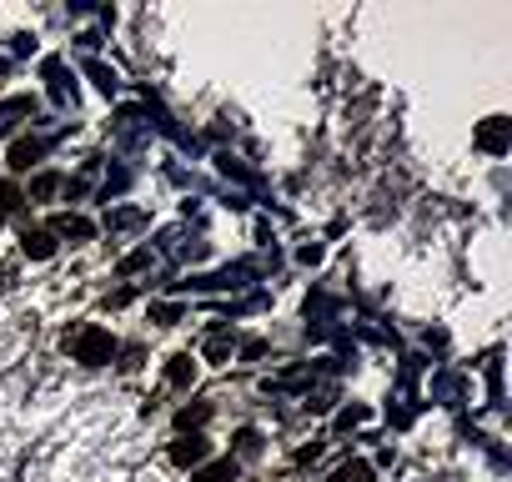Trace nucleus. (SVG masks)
<instances>
[{"label": "nucleus", "instance_id": "nucleus-2", "mask_svg": "<svg viewBox=\"0 0 512 482\" xmlns=\"http://www.w3.org/2000/svg\"><path fill=\"white\" fill-rule=\"evenodd\" d=\"M41 76H46V91H51V101H56L61 111H76V76L66 71V61H61V56H51V61L41 66Z\"/></svg>", "mask_w": 512, "mask_h": 482}, {"label": "nucleus", "instance_id": "nucleus-16", "mask_svg": "<svg viewBox=\"0 0 512 482\" xmlns=\"http://www.w3.org/2000/svg\"><path fill=\"white\" fill-rule=\"evenodd\" d=\"M86 76H91V81H96V91H106V96H116V86H121V81H116V71H111V66H101V61H86Z\"/></svg>", "mask_w": 512, "mask_h": 482}, {"label": "nucleus", "instance_id": "nucleus-27", "mask_svg": "<svg viewBox=\"0 0 512 482\" xmlns=\"http://www.w3.org/2000/svg\"><path fill=\"white\" fill-rule=\"evenodd\" d=\"M0 221H6V216H0Z\"/></svg>", "mask_w": 512, "mask_h": 482}, {"label": "nucleus", "instance_id": "nucleus-20", "mask_svg": "<svg viewBox=\"0 0 512 482\" xmlns=\"http://www.w3.org/2000/svg\"><path fill=\"white\" fill-rule=\"evenodd\" d=\"M126 186H131V171H121V166H116V171L106 176V186H101V201H116Z\"/></svg>", "mask_w": 512, "mask_h": 482}, {"label": "nucleus", "instance_id": "nucleus-1", "mask_svg": "<svg viewBox=\"0 0 512 482\" xmlns=\"http://www.w3.org/2000/svg\"><path fill=\"white\" fill-rule=\"evenodd\" d=\"M81 367H106L111 357H116V337L106 332V327H76V332H66V342H61Z\"/></svg>", "mask_w": 512, "mask_h": 482}, {"label": "nucleus", "instance_id": "nucleus-15", "mask_svg": "<svg viewBox=\"0 0 512 482\" xmlns=\"http://www.w3.org/2000/svg\"><path fill=\"white\" fill-rule=\"evenodd\" d=\"M332 482H372V462L352 457V462H342V467L332 472Z\"/></svg>", "mask_w": 512, "mask_h": 482}, {"label": "nucleus", "instance_id": "nucleus-23", "mask_svg": "<svg viewBox=\"0 0 512 482\" xmlns=\"http://www.w3.org/2000/svg\"><path fill=\"white\" fill-rule=\"evenodd\" d=\"M16 206H21V191H16V186H0V216L16 211Z\"/></svg>", "mask_w": 512, "mask_h": 482}, {"label": "nucleus", "instance_id": "nucleus-17", "mask_svg": "<svg viewBox=\"0 0 512 482\" xmlns=\"http://www.w3.org/2000/svg\"><path fill=\"white\" fill-rule=\"evenodd\" d=\"M61 186H66V181H61L56 171H41V176L31 181V196H36V201H51V196H56Z\"/></svg>", "mask_w": 512, "mask_h": 482}, {"label": "nucleus", "instance_id": "nucleus-21", "mask_svg": "<svg viewBox=\"0 0 512 482\" xmlns=\"http://www.w3.org/2000/svg\"><path fill=\"white\" fill-rule=\"evenodd\" d=\"M151 322H161V327H176V322H181V307H176V302H156V307H151Z\"/></svg>", "mask_w": 512, "mask_h": 482}, {"label": "nucleus", "instance_id": "nucleus-4", "mask_svg": "<svg viewBox=\"0 0 512 482\" xmlns=\"http://www.w3.org/2000/svg\"><path fill=\"white\" fill-rule=\"evenodd\" d=\"M507 146H512V121H507V116H487V121L477 126V151L502 156Z\"/></svg>", "mask_w": 512, "mask_h": 482}, {"label": "nucleus", "instance_id": "nucleus-12", "mask_svg": "<svg viewBox=\"0 0 512 482\" xmlns=\"http://www.w3.org/2000/svg\"><path fill=\"white\" fill-rule=\"evenodd\" d=\"M106 226L111 231H136V226H146V211L141 206H116V211H106Z\"/></svg>", "mask_w": 512, "mask_h": 482}, {"label": "nucleus", "instance_id": "nucleus-26", "mask_svg": "<svg viewBox=\"0 0 512 482\" xmlns=\"http://www.w3.org/2000/svg\"><path fill=\"white\" fill-rule=\"evenodd\" d=\"M11 277H16V267L6 262V267H0V292H11Z\"/></svg>", "mask_w": 512, "mask_h": 482}, {"label": "nucleus", "instance_id": "nucleus-19", "mask_svg": "<svg viewBox=\"0 0 512 482\" xmlns=\"http://www.w3.org/2000/svg\"><path fill=\"white\" fill-rule=\"evenodd\" d=\"M256 452H262V432L241 427V432H236V457H256Z\"/></svg>", "mask_w": 512, "mask_h": 482}, {"label": "nucleus", "instance_id": "nucleus-7", "mask_svg": "<svg viewBox=\"0 0 512 482\" xmlns=\"http://www.w3.org/2000/svg\"><path fill=\"white\" fill-rule=\"evenodd\" d=\"M51 236H71V247H76V241H91V236H96V226H91L86 216L61 211V216H51Z\"/></svg>", "mask_w": 512, "mask_h": 482}, {"label": "nucleus", "instance_id": "nucleus-9", "mask_svg": "<svg viewBox=\"0 0 512 482\" xmlns=\"http://www.w3.org/2000/svg\"><path fill=\"white\" fill-rule=\"evenodd\" d=\"M191 482H236V457H221V462H201L191 472Z\"/></svg>", "mask_w": 512, "mask_h": 482}, {"label": "nucleus", "instance_id": "nucleus-18", "mask_svg": "<svg viewBox=\"0 0 512 482\" xmlns=\"http://www.w3.org/2000/svg\"><path fill=\"white\" fill-rule=\"evenodd\" d=\"M206 417H211V407H206V402H201V407H181V412H176V427H181V437H186L191 427H201Z\"/></svg>", "mask_w": 512, "mask_h": 482}, {"label": "nucleus", "instance_id": "nucleus-25", "mask_svg": "<svg viewBox=\"0 0 512 482\" xmlns=\"http://www.w3.org/2000/svg\"><path fill=\"white\" fill-rule=\"evenodd\" d=\"M297 257H302V262H307V267H312V262H322V247H317V241H312V247H302V252H297Z\"/></svg>", "mask_w": 512, "mask_h": 482}, {"label": "nucleus", "instance_id": "nucleus-8", "mask_svg": "<svg viewBox=\"0 0 512 482\" xmlns=\"http://www.w3.org/2000/svg\"><path fill=\"white\" fill-rule=\"evenodd\" d=\"M21 252H26L31 262H51V257H56V236H51V231H31V226H26Z\"/></svg>", "mask_w": 512, "mask_h": 482}, {"label": "nucleus", "instance_id": "nucleus-10", "mask_svg": "<svg viewBox=\"0 0 512 482\" xmlns=\"http://www.w3.org/2000/svg\"><path fill=\"white\" fill-rule=\"evenodd\" d=\"M31 111H36V101H31V96H11V101H0V136H6L21 116H31Z\"/></svg>", "mask_w": 512, "mask_h": 482}, {"label": "nucleus", "instance_id": "nucleus-14", "mask_svg": "<svg viewBox=\"0 0 512 482\" xmlns=\"http://www.w3.org/2000/svg\"><path fill=\"white\" fill-rule=\"evenodd\" d=\"M201 352H206V357H211V362H221V357H226V352H231V327H226V322H221V327H216V332H211V337H206V342H201Z\"/></svg>", "mask_w": 512, "mask_h": 482}, {"label": "nucleus", "instance_id": "nucleus-3", "mask_svg": "<svg viewBox=\"0 0 512 482\" xmlns=\"http://www.w3.org/2000/svg\"><path fill=\"white\" fill-rule=\"evenodd\" d=\"M256 272V262H236V267H226V272H211V277H191V287L196 292H236V287H246Z\"/></svg>", "mask_w": 512, "mask_h": 482}, {"label": "nucleus", "instance_id": "nucleus-13", "mask_svg": "<svg viewBox=\"0 0 512 482\" xmlns=\"http://www.w3.org/2000/svg\"><path fill=\"white\" fill-rule=\"evenodd\" d=\"M462 392H467V382H462V377H452V372L432 377V397H442L447 407H457V402H462Z\"/></svg>", "mask_w": 512, "mask_h": 482}, {"label": "nucleus", "instance_id": "nucleus-6", "mask_svg": "<svg viewBox=\"0 0 512 482\" xmlns=\"http://www.w3.org/2000/svg\"><path fill=\"white\" fill-rule=\"evenodd\" d=\"M206 457H211V442H206L201 432H191V437H176V442H171V462H176V467H201Z\"/></svg>", "mask_w": 512, "mask_h": 482}, {"label": "nucleus", "instance_id": "nucleus-24", "mask_svg": "<svg viewBox=\"0 0 512 482\" xmlns=\"http://www.w3.org/2000/svg\"><path fill=\"white\" fill-rule=\"evenodd\" d=\"M141 267H151V252H131L126 262H121V272L131 277V272H141Z\"/></svg>", "mask_w": 512, "mask_h": 482}, {"label": "nucleus", "instance_id": "nucleus-5", "mask_svg": "<svg viewBox=\"0 0 512 482\" xmlns=\"http://www.w3.org/2000/svg\"><path fill=\"white\" fill-rule=\"evenodd\" d=\"M51 146H56V136H21V141L11 146L6 166H11V171H31V166H36V161H41Z\"/></svg>", "mask_w": 512, "mask_h": 482}, {"label": "nucleus", "instance_id": "nucleus-11", "mask_svg": "<svg viewBox=\"0 0 512 482\" xmlns=\"http://www.w3.org/2000/svg\"><path fill=\"white\" fill-rule=\"evenodd\" d=\"M166 382H171V387H191V382H196V362H191V352H176V357L166 362Z\"/></svg>", "mask_w": 512, "mask_h": 482}, {"label": "nucleus", "instance_id": "nucleus-22", "mask_svg": "<svg viewBox=\"0 0 512 482\" xmlns=\"http://www.w3.org/2000/svg\"><path fill=\"white\" fill-rule=\"evenodd\" d=\"M367 417H372V412H367V407H362V402H357V407H342V412H337V427H342V432H347V427H362V422H367Z\"/></svg>", "mask_w": 512, "mask_h": 482}]
</instances>
